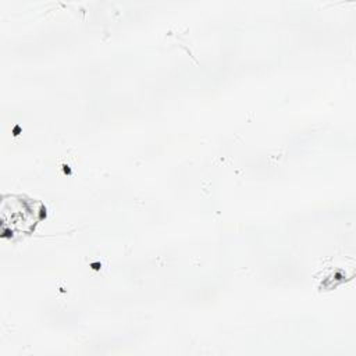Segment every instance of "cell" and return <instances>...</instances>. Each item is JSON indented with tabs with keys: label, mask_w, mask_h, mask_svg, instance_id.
Masks as SVG:
<instances>
[{
	"label": "cell",
	"mask_w": 356,
	"mask_h": 356,
	"mask_svg": "<svg viewBox=\"0 0 356 356\" xmlns=\"http://www.w3.org/2000/svg\"><path fill=\"white\" fill-rule=\"evenodd\" d=\"M38 200L25 196H4L1 202V232L4 236L29 234L42 216Z\"/></svg>",
	"instance_id": "cell-1"
}]
</instances>
